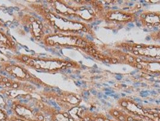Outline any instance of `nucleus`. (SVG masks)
Returning a JSON list of instances; mask_svg holds the SVG:
<instances>
[{"instance_id": "nucleus-1", "label": "nucleus", "mask_w": 160, "mask_h": 121, "mask_svg": "<svg viewBox=\"0 0 160 121\" xmlns=\"http://www.w3.org/2000/svg\"><path fill=\"white\" fill-rule=\"evenodd\" d=\"M29 6L37 15L40 16L46 25L54 30V33L74 34L79 35H81L82 33H87L89 35L93 34L92 30L93 27L87 23L59 15L51 11L50 8L43 4L30 3Z\"/></svg>"}, {"instance_id": "nucleus-2", "label": "nucleus", "mask_w": 160, "mask_h": 121, "mask_svg": "<svg viewBox=\"0 0 160 121\" xmlns=\"http://www.w3.org/2000/svg\"><path fill=\"white\" fill-rule=\"evenodd\" d=\"M13 60L17 62L22 64L27 68H33L38 71L48 73H56L79 67L77 62L69 59L42 57L28 54H16L13 56Z\"/></svg>"}, {"instance_id": "nucleus-3", "label": "nucleus", "mask_w": 160, "mask_h": 121, "mask_svg": "<svg viewBox=\"0 0 160 121\" xmlns=\"http://www.w3.org/2000/svg\"><path fill=\"white\" fill-rule=\"evenodd\" d=\"M45 47L68 48L82 49L96 48V45L88 37L79 34L50 33L45 35L41 42Z\"/></svg>"}, {"instance_id": "nucleus-4", "label": "nucleus", "mask_w": 160, "mask_h": 121, "mask_svg": "<svg viewBox=\"0 0 160 121\" xmlns=\"http://www.w3.org/2000/svg\"><path fill=\"white\" fill-rule=\"evenodd\" d=\"M0 68L2 74L10 76L17 81L29 82L36 86L50 87L42 81L39 78L33 75L26 66L19 62L3 61L0 62Z\"/></svg>"}, {"instance_id": "nucleus-5", "label": "nucleus", "mask_w": 160, "mask_h": 121, "mask_svg": "<svg viewBox=\"0 0 160 121\" xmlns=\"http://www.w3.org/2000/svg\"><path fill=\"white\" fill-rule=\"evenodd\" d=\"M11 114L26 121H47L45 114L33 103L16 100L10 105Z\"/></svg>"}, {"instance_id": "nucleus-6", "label": "nucleus", "mask_w": 160, "mask_h": 121, "mask_svg": "<svg viewBox=\"0 0 160 121\" xmlns=\"http://www.w3.org/2000/svg\"><path fill=\"white\" fill-rule=\"evenodd\" d=\"M50 87L47 90L44 91L42 97L49 98L50 100H54L59 109L64 112H68L71 108L79 107L82 102V98L79 95L71 92H62L58 89L56 91H50Z\"/></svg>"}, {"instance_id": "nucleus-7", "label": "nucleus", "mask_w": 160, "mask_h": 121, "mask_svg": "<svg viewBox=\"0 0 160 121\" xmlns=\"http://www.w3.org/2000/svg\"><path fill=\"white\" fill-rule=\"evenodd\" d=\"M37 92V86L29 82H23L16 80L15 83L11 88L0 90L2 94L6 100L13 101L21 99L31 98V95Z\"/></svg>"}, {"instance_id": "nucleus-8", "label": "nucleus", "mask_w": 160, "mask_h": 121, "mask_svg": "<svg viewBox=\"0 0 160 121\" xmlns=\"http://www.w3.org/2000/svg\"><path fill=\"white\" fill-rule=\"evenodd\" d=\"M22 25L26 28L32 38L36 41L42 42L43 38L47 35L46 24L42 19L31 14L25 13L20 19Z\"/></svg>"}, {"instance_id": "nucleus-9", "label": "nucleus", "mask_w": 160, "mask_h": 121, "mask_svg": "<svg viewBox=\"0 0 160 121\" xmlns=\"http://www.w3.org/2000/svg\"><path fill=\"white\" fill-rule=\"evenodd\" d=\"M0 47L12 52H17L19 49V45L14 38L2 28H0Z\"/></svg>"}, {"instance_id": "nucleus-10", "label": "nucleus", "mask_w": 160, "mask_h": 121, "mask_svg": "<svg viewBox=\"0 0 160 121\" xmlns=\"http://www.w3.org/2000/svg\"><path fill=\"white\" fill-rule=\"evenodd\" d=\"M15 82L16 80L12 79L10 76L0 73V90L11 88L15 83Z\"/></svg>"}, {"instance_id": "nucleus-11", "label": "nucleus", "mask_w": 160, "mask_h": 121, "mask_svg": "<svg viewBox=\"0 0 160 121\" xmlns=\"http://www.w3.org/2000/svg\"><path fill=\"white\" fill-rule=\"evenodd\" d=\"M10 114L7 111L0 107V121H9Z\"/></svg>"}, {"instance_id": "nucleus-12", "label": "nucleus", "mask_w": 160, "mask_h": 121, "mask_svg": "<svg viewBox=\"0 0 160 121\" xmlns=\"http://www.w3.org/2000/svg\"><path fill=\"white\" fill-rule=\"evenodd\" d=\"M9 121H26V120H24L22 119L17 118V117H16L15 115H13V114H10Z\"/></svg>"}, {"instance_id": "nucleus-13", "label": "nucleus", "mask_w": 160, "mask_h": 121, "mask_svg": "<svg viewBox=\"0 0 160 121\" xmlns=\"http://www.w3.org/2000/svg\"><path fill=\"white\" fill-rule=\"evenodd\" d=\"M135 67L139 70H142L143 69V66L142 65L141 63H137V64H136Z\"/></svg>"}, {"instance_id": "nucleus-14", "label": "nucleus", "mask_w": 160, "mask_h": 121, "mask_svg": "<svg viewBox=\"0 0 160 121\" xmlns=\"http://www.w3.org/2000/svg\"><path fill=\"white\" fill-rule=\"evenodd\" d=\"M0 28H4V29H5L6 28V25L5 23H4V22L1 19H0Z\"/></svg>"}, {"instance_id": "nucleus-15", "label": "nucleus", "mask_w": 160, "mask_h": 121, "mask_svg": "<svg viewBox=\"0 0 160 121\" xmlns=\"http://www.w3.org/2000/svg\"><path fill=\"white\" fill-rule=\"evenodd\" d=\"M111 63L117 64V63H118V60H117V59H116V58L112 57L111 59Z\"/></svg>"}, {"instance_id": "nucleus-16", "label": "nucleus", "mask_w": 160, "mask_h": 121, "mask_svg": "<svg viewBox=\"0 0 160 121\" xmlns=\"http://www.w3.org/2000/svg\"><path fill=\"white\" fill-rule=\"evenodd\" d=\"M135 61L137 62V63H141V62H142V60L140 59L139 57H136V58H135Z\"/></svg>"}, {"instance_id": "nucleus-17", "label": "nucleus", "mask_w": 160, "mask_h": 121, "mask_svg": "<svg viewBox=\"0 0 160 121\" xmlns=\"http://www.w3.org/2000/svg\"><path fill=\"white\" fill-rule=\"evenodd\" d=\"M132 53L133 54H135V55H139V51H131Z\"/></svg>"}, {"instance_id": "nucleus-18", "label": "nucleus", "mask_w": 160, "mask_h": 121, "mask_svg": "<svg viewBox=\"0 0 160 121\" xmlns=\"http://www.w3.org/2000/svg\"><path fill=\"white\" fill-rule=\"evenodd\" d=\"M128 25L130 26V27H132V28L134 27V25H133V23H128Z\"/></svg>"}, {"instance_id": "nucleus-19", "label": "nucleus", "mask_w": 160, "mask_h": 121, "mask_svg": "<svg viewBox=\"0 0 160 121\" xmlns=\"http://www.w3.org/2000/svg\"><path fill=\"white\" fill-rule=\"evenodd\" d=\"M142 24L139 23V22H137V25L138 26V27H141V26H142Z\"/></svg>"}, {"instance_id": "nucleus-20", "label": "nucleus", "mask_w": 160, "mask_h": 121, "mask_svg": "<svg viewBox=\"0 0 160 121\" xmlns=\"http://www.w3.org/2000/svg\"><path fill=\"white\" fill-rule=\"evenodd\" d=\"M129 5H130V6H133V3H131L129 4Z\"/></svg>"}, {"instance_id": "nucleus-21", "label": "nucleus", "mask_w": 160, "mask_h": 121, "mask_svg": "<svg viewBox=\"0 0 160 121\" xmlns=\"http://www.w3.org/2000/svg\"><path fill=\"white\" fill-rule=\"evenodd\" d=\"M0 73H2V71H1V68H0Z\"/></svg>"}]
</instances>
